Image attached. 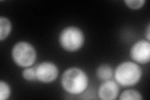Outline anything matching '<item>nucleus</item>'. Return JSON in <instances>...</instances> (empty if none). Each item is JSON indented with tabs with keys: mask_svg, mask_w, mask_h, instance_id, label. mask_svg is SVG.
I'll return each instance as SVG.
<instances>
[{
	"mask_svg": "<svg viewBox=\"0 0 150 100\" xmlns=\"http://www.w3.org/2000/svg\"><path fill=\"white\" fill-rule=\"evenodd\" d=\"M96 74L98 79L104 82L112 78L114 74V70L110 65L103 64L98 66Z\"/></svg>",
	"mask_w": 150,
	"mask_h": 100,
	"instance_id": "9",
	"label": "nucleus"
},
{
	"mask_svg": "<svg viewBox=\"0 0 150 100\" xmlns=\"http://www.w3.org/2000/svg\"><path fill=\"white\" fill-rule=\"evenodd\" d=\"M12 31L11 21L6 17L0 18V41H3L11 34Z\"/></svg>",
	"mask_w": 150,
	"mask_h": 100,
	"instance_id": "8",
	"label": "nucleus"
},
{
	"mask_svg": "<svg viewBox=\"0 0 150 100\" xmlns=\"http://www.w3.org/2000/svg\"><path fill=\"white\" fill-rule=\"evenodd\" d=\"M129 55L132 60L137 64L145 65L150 61V43L148 40H138L131 46Z\"/></svg>",
	"mask_w": 150,
	"mask_h": 100,
	"instance_id": "6",
	"label": "nucleus"
},
{
	"mask_svg": "<svg viewBox=\"0 0 150 100\" xmlns=\"http://www.w3.org/2000/svg\"><path fill=\"white\" fill-rule=\"evenodd\" d=\"M119 95V84L111 79L103 82L98 89V96L102 100H115Z\"/></svg>",
	"mask_w": 150,
	"mask_h": 100,
	"instance_id": "7",
	"label": "nucleus"
},
{
	"mask_svg": "<svg viewBox=\"0 0 150 100\" xmlns=\"http://www.w3.org/2000/svg\"><path fill=\"white\" fill-rule=\"evenodd\" d=\"M11 89L9 84L4 81L0 82V99L6 100L11 96Z\"/></svg>",
	"mask_w": 150,
	"mask_h": 100,
	"instance_id": "11",
	"label": "nucleus"
},
{
	"mask_svg": "<svg viewBox=\"0 0 150 100\" xmlns=\"http://www.w3.org/2000/svg\"><path fill=\"white\" fill-rule=\"evenodd\" d=\"M150 27H149V25H148V28H147V30H146V40L149 41L150 40Z\"/></svg>",
	"mask_w": 150,
	"mask_h": 100,
	"instance_id": "14",
	"label": "nucleus"
},
{
	"mask_svg": "<svg viewBox=\"0 0 150 100\" xmlns=\"http://www.w3.org/2000/svg\"><path fill=\"white\" fill-rule=\"evenodd\" d=\"M124 3L128 8L133 9V10H138L144 6L146 1L144 0H125Z\"/></svg>",
	"mask_w": 150,
	"mask_h": 100,
	"instance_id": "13",
	"label": "nucleus"
},
{
	"mask_svg": "<svg viewBox=\"0 0 150 100\" xmlns=\"http://www.w3.org/2000/svg\"><path fill=\"white\" fill-rule=\"evenodd\" d=\"M36 79L38 82L48 84L54 82L59 74L57 65L51 61L41 62L36 67Z\"/></svg>",
	"mask_w": 150,
	"mask_h": 100,
	"instance_id": "5",
	"label": "nucleus"
},
{
	"mask_svg": "<svg viewBox=\"0 0 150 100\" xmlns=\"http://www.w3.org/2000/svg\"><path fill=\"white\" fill-rule=\"evenodd\" d=\"M58 41L60 46L69 53H74L81 50L85 42V36L80 28L69 26L60 32Z\"/></svg>",
	"mask_w": 150,
	"mask_h": 100,
	"instance_id": "3",
	"label": "nucleus"
},
{
	"mask_svg": "<svg viewBox=\"0 0 150 100\" xmlns=\"http://www.w3.org/2000/svg\"><path fill=\"white\" fill-rule=\"evenodd\" d=\"M142 70L134 61H126L120 63L114 71L115 82L122 87L128 88L138 84L142 77Z\"/></svg>",
	"mask_w": 150,
	"mask_h": 100,
	"instance_id": "2",
	"label": "nucleus"
},
{
	"mask_svg": "<svg viewBox=\"0 0 150 100\" xmlns=\"http://www.w3.org/2000/svg\"><path fill=\"white\" fill-rule=\"evenodd\" d=\"M61 85L68 94L79 95L87 89L89 77L83 70L78 67H71L66 70L62 74Z\"/></svg>",
	"mask_w": 150,
	"mask_h": 100,
	"instance_id": "1",
	"label": "nucleus"
},
{
	"mask_svg": "<svg viewBox=\"0 0 150 100\" xmlns=\"http://www.w3.org/2000/svg\"><path fill=\"white\" fill-rule=\"evenodd\" d=\"M119 96L120 100H142L143 99L141 93L132 89L125 90Z\"/></svg>",
	"mask_w": 150,
	"mask_h": 100,
	"instance_id": "10",
	"label": "nucleus"
},
{
	"mask_svg": "<svg viewBox=\"0 0 150 100\" xmlns=\"http://www.w3.org/2000/svg\"><path fill=\"white\" fill-rule=\"evenodd\" d=\"M11 58L14 63L19 67H31L36 60L37 52L34 46L30 43L21 41L13 46Z\"/></svg>",
	"mask_w": 150,
	"mask_h": 100,
	"instance_id": "4",
	"label": "nucleus"
},
{
	"mask_svg": "<svg viewBox=\"0 0 150 100\" xmlns=\"http://www.w3.org/2000/svg\"><path fill=\"white\" fill-rule=\"evenodd\" d=\"M22 77L27 82H35L37 80L36 68L31 66L25 68L22 71Z\"/></svg>",
	"mask_w": 150,
	"mask_h": 100,
	"instance_id": "12",
	"label": "nucleus"
}]
</instances>
